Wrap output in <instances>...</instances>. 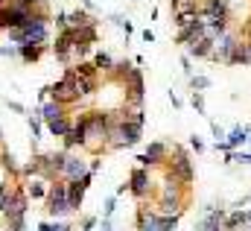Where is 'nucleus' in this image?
<instances>
[{
	"instance_id": "1",
	"label": "nucleus",
	"mask_w": 251,
	"mask_h": 231,
	"mask_svg": "<svg viewBox=\"0 0 251 231\" xmlns=\"http://www.w3.org/2000/svg\"><path fill=\"white\" fill-rule=\"evenodd\" d=\"M50 97H53L56 103H62V106L79 103V91H76V73H73L70 67H67V73H64L56 85H50Z\"/></svg>"
},
{
	"instance_id": "2",
	"label": "nucleus",
	"mask_w": 251,
	"mask_h": 231,
	"mask_svg": "<svg viewBox=\"0 0 251 231\" xmlns=\"http://www.w3.org/2000/svg\"><path fill=\"white\" fill-rule=\"evenodd\" d=\"M47 214L50 217H56V220H62L64 214H70V208H67V181H56V184H50V190H47Z\"/></svg>"
},
{
	"instance_id": "3",
	"label": "nucleus",
	"mask_w": 251,
	"mask_h": 231,
	"mask_svg": "<svg viewBox=\"0 0 251 231\" xmlns=\"http://www.w3.org/2000/svg\"><path fill=\"white\" fill-rule=\"evenodd\" d=\"M26 202H29V196H26L24 190L12 187V190L6 193V199L0 202V211H3L6 220H18V217H26Z\"/></svg>"
},
{
	"instance_id": "4",
	"label": "nucleus",
	"mask_w": 251,
	"mask_h": 231,
	"mask_svg": "<svg viewBox=\"0 0 251 231\" xmlns=\"http://www.w3.org/2000/svg\"><path fill=\"white\" fill-rule=\"evenodd\" d=\"M167 175L176 178L178 184H190V181H193V161L184 155V149L176 146V161H173V167L167 170Z\"/></svg>"
},
{
	"instance_id": "5",
	"label": "nucleus",
	"mask_w": 251,
	"mask_h": 231,
	"mask_svg": "<svg viewBox=\"0 0 251 231\" xmlns=\"http://www.w3.org/2000/svg\"><path fill=\"white\" fill-rule=\"evenodd\" d=\"M128 190H131V196H134V199H140V202L149 196L152 181H149L146 167H134V170H131V175H128Z\"/></svg>"
},
{
	"instance_id": "6",
	"label": "nucleus",
	"mask_w": 251,
	"mask_h": 231,
	"mask_svg": "<svg viewBox=\"0 0 251 231\" xmlns=\"http://www.w3.org/2000/svg\"><path fill=\"white\" fill-rule=\"evenodd\" d=\"M88 184H91V173L85 175V178L67 181V208H70V211H79V208H82V199H85Z\"/></svg>"
},
{
	"instance_id": "7",
	"label": "nucleus",
	"mask_w": 251,
	"mask_h": 231,
	"mask_svg": "<svg viewBox=\"0 0 251 231\" xmlns=\"http://www.w3.org/2000/svg\"><path fill=\"white\" fill-rule=\"evenodd\" d=\"M237 44H240V41H237L231 32L219 35V38L213 41V56H210V58H213V61H225V64H228L231 56H234V50H237Z\"/></svg>"
},
{
	"instance_id": "8",
	"label": "nucleus",
	"mask_w": 251,
	"mask_h": 231,
	"mask_svg": "<svg viewBox=\"0 0 251 231\" xmlns=\"http://www.w3.org/2000/svg\"><path fill=\"white\" fill-rule=\"evenodd\" d=\"M73 47H76V32H73V29H62V32L56 35V44H53L56 58H59V61H70Z\"/></svg>"
},
{
	"instance_id": "9",
	"label": "nucleus",
	"mask_w": 251,
	"mask_h": 231,
	"mask_svg": "<svg viewBox=\"0 0 251 231\" xmlns=\"http://www.w3.org/2000/svg\"><path fill=\"white\" fill-rule=\"evenodd\" d=\"M164 158H167V144L155 141V144H149V149L137 161H140V167H158V164H164Z\"/></svg>"
},
{
	"instance_id": "10",
	"label": "nucleus",
	"mask_w": 251,
	"mask_h": 231,
	"mask_svg": "<svg viewBox=\"0 0 251 231\" xmlns=\"http://www.w3.org/2000/svg\"><path fill=\"white\" fill-rule=\"evenodd\" d=\"M161 217H158V211H149V208H137V231H161Z\"/></svg>"
},
{
	"instance_id": "11",
	"label": "nucleus",
	"mask_w": 251,
	"mask_h": 231,
	"mask_svg": "<svg viewBox=\"0 0 251 231\" xmlns=\"http://www.w3.org/2000/svg\"><path fill=\"white\" fill-rule=\"evenodd\" d=\"M62 175L67 181H73V178H85L88 175V164L79 158V155H67V164H64Z\"/></svg>"
},
{
	"instance_id": "12",
	"label": "nucleus",
	"mask_w": 251,
	"mask_h": 231,
	"mask_svg": "<svg viewBox=\"0 0 251 231\" xmlns=\"http://www.w3.org/2000/svg\"><path fill=\"white\" fill-rule=\"evenodd\" d=\"M213 41L216 38H210V35H201V38H196V41H190L187 53L196 58H210L213 56Z\"/></svg>"
},
{
	"instance_id": "13",
	"label": "nucleus",
	"mask_w": 251,
	"mask_h": 231,
	"mask_svg": "<svg viewBox=\"0 0 251 231\" xmlns=\"http://www.w3.org/2000/svg\"><path fill=\"white\" fill-rule=\"evenodd\" d=\"M67 27L73 29V32H79V29H88V27H97V21L85 12V9H76V12H67Z\"/></svg>"
},
{
	"instance_id": "14",
	"label": "nucleus",
	"mask_w": 251,
	"mask_h": 231,
	"mask_svg": "<svg viewBox=\"0 0 251 231\" xmlns=\"http://www.w3.org/2000/svg\"><path fill=\"white\" fill-rule=\"evenodd\" d=\"M41 120H44V126L47 123H53V120H59V117H67V106H62V103H56V100H47L44 106H41Z\"/></svg>"
},
{
	"instance_id": "15",
	"label": "nucleus",
	"mask_w": 251,
	"mask_h": 231,
	"mask_svg": "<svg viewBox=\"0 0 251 231\" xmlns=\"http://www.w3.org/2000/svg\"><path fill=\"white\" fill-rule=\"evenodd\" d=\"M225 144H228V149H237V146L249 144V132H246V126H237V129H231Z\"/></svg>"
},
{
	"instance_id": "16",
	"label": "nucleus",
	"mask_w": 251,
	"mask_h": 231,
	"mask_svg": "<svg viewBox=\"0 0 251 231\" xmlns=\"http://www.w3.org/2000/svg\"><path fill=\"white\" fill-rule=\"evenodd\" d=\"M70 126H73V117H59V120H53V123H47V129H50V135H56V138H64L67 132H70Z\"/></svg>"
},
{
	"instance_id": "17",
	"label": "nucleus",
	"mask_w": 251,
	"mask_h": 231,
	"mask_svg": "<svg viewBox=\"0 0 251 231\" xmlns=\"http://www.w3.org/2000/svg\"><path fill=\"white\" fill-rule=\"evenodd\" d=\"M73 73H76V79H97V67H94V61H79V64H73L70 67Z\"/></svg>"
},
{
	"instance_id": "18",
	"label": "nucleus",
	"mask_w": 251,
	"mask_h": 231,
	"mask_svg": "<svg viewBox=\"0 0 251 231\" xmlns=\"http://www.w3.org/2000/svg\"><path fill=\"white\" fill-rule=\"evenodd\" d=\"M44 53V47H38V44H21L18 47V56L24 58V61H38Z\"/></svg>"
},
{
	"instance_id": "19",
	"label": "nucleus",
	"mask_w": 251,
	"mask_h": 231,
	"mask_svg": "<svg viewBox=\"0 0 251 231\" xmlns=\"http://www.w3.org/2000/svg\"><path fill=\"white\" fill-rule=\"evenodd\" d=\"M114 64H117V61L108 56V53H97V58H94V67H97L100 73H111V70H114Z\"/></svg>"
},
{
	"instance_id": "20",
	"label": "nucleus",
	"mask_w": 251,
	"mask_h": 231,
	"mask_svg": "<svg viewBox=\"0 0 251 231\" xmlns=\"http://www.w3.org/2000/svg\"><path fill=\"white\" fill-rule=\"evenodd\" d=\"M47 184H44V178H35L32 184H29V190H26V196H32V199H47Z\"/></svg>"
},
{
	"instance_id": "21",
	"label": "nucleus",
	"mask_w": 251,
	"mask_h": 231,
	"mask_svg": "<svg viewBox=\"0 0 251 231\" xmlns=\"http://www.w3.org/2000/svg\"><path fill=\"white\" fill-rule=\"evenodd\" d=\"M76 91H79V100L82 97H91L97 91V79H76Z\"/></svg>"
},
{
	"instance_id": "22",
	"label": "nucleus",
	"mask_w": 251,
	"mask_h": 231,
	"mask_svg": "<svg viewBox=\"0 0 251 231\" xmlns=\"http://www.w3.org/2000/svg\"><path fill=\"white\" fill-rule=\"evenodd\" d=\"M0 167H3L6 173H12V175H21V170H18V164H15V158H12V155H9L6 149L0 152Z\"/></svg>"
},
{
	"instance_id": "23",
	"label": "nucleus",
	"mask_w": 251,
	"mask_h": 231,
	"mask_svg": "<svg viewBox=\"0 0 251 231\" xmlns=\"http://www.w3.org/2000/svg\"><path fill=\"white\" fill-rule=\"evenodd\" d=\"M228 64H249V47L246 44H237V50H234V56Z\"/></svg>"
},
{
	"instance_id": "24",
	"label": "nucleus",
	"mask_w": 251,
	"mask_h": 231,
	"mask_svg": "<svg viewBox=\"0 0 251 231\" xmlns=\"http://www.w3.org/2000/svg\"><path fill=\"white\" fill-rule=\"evenodd\" d=\"M190 85H193V91H204V88H210V79L207 76H190Z\"/></svg>"
},
{
	"instance_id": "25",
	"label": "nucleus",
	"mask_w": 251,
	"mask_h": 231,
	"mask_svg": "<svg viewBox=\"0 0 251 231\" xmlns=\"http://www.w3.org/2000/svg\"><path fill=\"white\" fill-rule=\"evenodd\" d=\"M41 126H44L41 115H38V117H29V129H32V146H35V141H38V135H41Z\"/></svg>"
},
{
	"instance_id": "26",
	"label": "nucleus",
	"mask_w": 251,
	"mask_h": 231,
	"mask_svg": "<svg viewBox=\"0 0 251 231\" xmlns=\"http://www.w3.org/2000/svg\"><path fill=\"white\" fill-rule=\"evenodd\" d=\"M38 231H70V226L56 220V223H41V226H38Z\"/></svg>"
},
{
	"instance_id": "27",
	"label": "nucleus",
	"mask_w": 251,
	"mask_h": 231,
	"mask_svg": "<svg viewBox=\"0 0 251 231\" xmlns=\"http://www.w3.org/2000/svg\"><path fill=\"white\" fill-rule=\"evenodd\" d=\"M161 217V214H158ZM161 231H176V226H178V217H161Z\"/></svg>"
},
{
	"instance_id": "28",
	"label": "nucleus",
	"mask_w": 251,
	"mask_h": 231,
	"mask_svg": "<svg viewBox=\"0 0 251 231\" xmlns=\"http://www.w3.org/2000/svg\"><path fill=\"white\" fill-rule=\"evenodd\" d=\"M190 103H193V109H196L199 115H204V94H199V91H193V97H190Z\"/></svg>"
},
{
	"instance_id": "29",
	"label": "nucleus",
	"mask_w": 251,
	"mask_h": 231,
	"mask_svg": "<svg viewBox=\"0 0 251 231\" xmlns=\"http://www.w3.org/2000/svg\"><path fill=\"white\" fill-rule=\"evenodd\" d=\"M56 27H59V32H62V29H70V27H67V12H59V15H56Z\"/></svg>"
},
{
	"instance_id": "30",
	"label": "nucleus",
	"mask_w": 251,
	"mask_h": 231,
	"mask_svg": "<svg viewBox=\"0 0 251 231\" xmlns=\"http://www.w3.org/2000/svg\"><path fill=\"white\" fill-rule=\"evenodd\" d=\"M9 231H24V217H18V220H9Z\"/></svg>"
},
{
	"instance_id": "31",
	"label": "nucleus",
	"mask_w": 251,
	"mask_h": 231,
	"mask_svg": "<svg viewBox=\"0 0 251 231\" xmlns=\"http://www.w3.org/2000/svg\"><path fill=\"white\" fill-rule=\"evenodd\" d=\"M190 149H196V152H204V144H201V141L193 135V138H190Z\"/></svg>"
},
{
	"instance_id": "32",
	"label": "nucleus",
	"mask_w": 251,
	"mask_h": 231,
	"mask_svg": "<svg viewBox=\"0 0 251 231\" xmlns=\"http://www.w3.org/2000/svg\"><path fill=\"white\" fill-rule=\"evenodd\" d=\"M94 226H97V217H85V220H82V229L85 231H91Z\"/></svg>"
},
{
	"instance_id": "33",
	"label": "nucleus",
	"mask_w": 251,
	"mask_h": 231,
	"mask_svg": "<svg viewBox=\"0 0 251 231\" xmlns=\"http://www.w3.org/2000/svg\"><path fill=\"white\" fill-rule=\"evenodd\" d=\"M111 214H114V199L105 202V217H102V220H111Z\"/></svg>"
},
{
	"instance_id": "34",
	"label": "nucleus",
	"mask_w": 251,
	"mask_h": 231,
	"mask_svg": "<svg viewBox=\"0 0 251 231\" xmlns=\"http://www.w3.org/2000/svg\"><path fill=\"white\" fill-rule=\"evenodd\" d=\"M100 167H102V161H100V158H94V161L88 164V173L94 175V173H97V170H100Z\"/></svg>"
},
{
	"instance_id": "35",
	"label": "nucleus",
	"mask_w": 251,
	"mask_h": 231,
	"mask_svg": "<svg viewBox=\"0 0 251 231\" xmlns=\"http://www.w3.org/2000/svg\"><path fill=\"white\" fill-rule=\"evenodd\" d=\"M9 190H12V187H9V181H0V202L6 199V193H9Z\"/></svg>"
},
{
	"instance_id": "36",
	"label": "nucleus",
	"mask_w": 251,
	"mask_h": 231,
	"mask_svg": "<svg viewBox=\"0 0 251 231\" xmlns=\"http://www.w3.org/2000/svg\"><path fill=\"white\" fill-rule=\"evenodd\" d=\"M6 106H9V109H12V112H18V115H24V112H26V109H24V106H21V103H6Z\"/></svg>"
},
{
	"instance_id": "37",
	"label": "nucleus",
	"mask_w": 251,
	"mask_h": 231,
	"mask_svg": "<svg viewBox=\"0 0 251 231\" xmlns=\"http://www.w3.org/2000/svg\"><path fill=\"white\" fill-rule=\"evenodd\" d=\"M143 41H146V44H152V41H155V35H152L149 29H143Z\"/></svg>"
},
{
	"instance_id": "38",
	"label": "nucleus",
	"mask_w": 251,
	"mask_h": 231,
	"mask_svg": "<svg viewBox=\"0 0 251 231\" xmlns=\"http://www.w3.org/2000/svg\"><path fill=\"white\" fill-rule=\"evenodd\" d=\"M249 223H251V214H249Z\"/></svg>"
},
{
	"instance_id": "39",
	"label": "nucleus",
	"mask_w": 251,
	"mask_h": 231,
	"mask_svg": "<svg viewBox=\"0 0 251 231\" xmlns=\"http://www.w3.org/2000/svg\"><path fill=\"white\" fill-rule=\"evenodd\" d=\"M249 144H251V135H249Z\"/></svg>"
},
{
	"instance_id": "40",
	"label": "nucleus",
	"mask_w": 251,
	"mask_h": 231,
	"mask_svg": "<svg viewBox=\"0 0 251 231\" xmlns=\"http://www.w3.org/2000/svg\"><path fill=\"white\" fill-rule=\"evenodd\" d=\"M0 141H3V135H0Z\"/></svg>"
},
{
	"instance_id": "41",
	"label": "nucleus",
	"mask_w": 251,
	"mask_h": 231,
	"mask_svg": "<svg viewBox=\"0 0 251 231\" xmlns=\"http://www.w3.org/2000/svg\"><path fill=\"white\" fill-rule=\"evenodd\" d=\"M249 231H251V229H249Z\"/></svg>"
}]
</instances>
